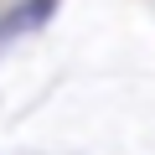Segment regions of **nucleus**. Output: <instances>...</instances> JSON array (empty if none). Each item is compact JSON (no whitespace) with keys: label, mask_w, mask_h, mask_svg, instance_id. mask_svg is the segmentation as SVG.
Returning <instances> with one entry per match:
<instances>
[{"label":"nucleus","mask_w":155,"mask_h":155,"mask_svg":"<svg viewBox=\"0 0 155 155\" xmlns=\"http://www.w3.org/2000/svg\"><path fill=\"white\" fill-rule=\"evenodd\" d=\"M47 16H52V0H21V11H11L5 21H0V36H16V31L47 21Z\"/></svg>","instance_id":"nucleus-1"}]
</instances>
